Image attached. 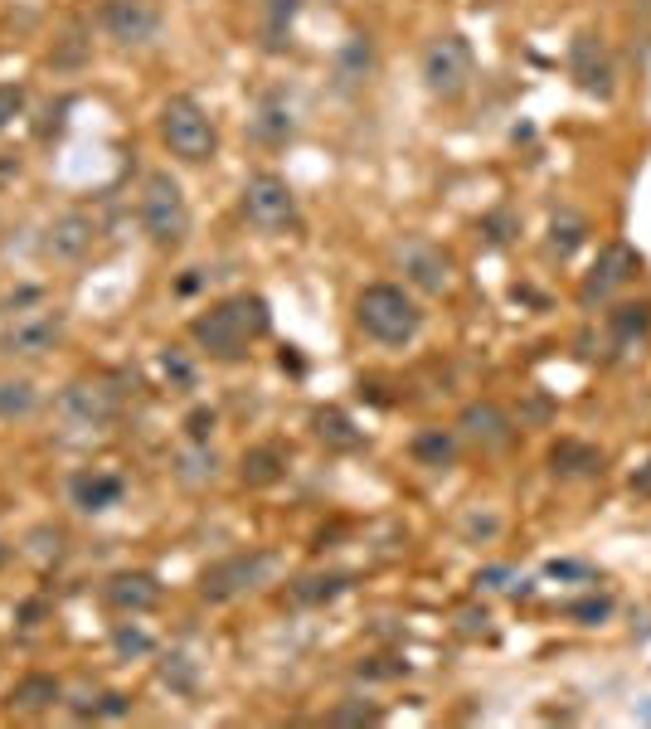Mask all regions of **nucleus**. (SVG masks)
I'll use <instances>...</instances> for the list:
<instances>
[{"instance_id":"1","label":"nucleus","mask_w":651,"mask_h":729,"mask_svg":"<svg viewBox=\"0 0 651 729\" xmlns=\"http://www.w3.org/2000/svg\"><path fill=\"white\" fill-rule=\"evenodd\" d=\"M273 316L268 302L254 297V292H238L229 302H215L209 312H199L190 322V336L199 341V351H209L215 361H238L248 351V341L268 336Z\"/></svg>"},{"instance_id":"2","label":"nucleus","mask_w":651,"mask_h":729,"mask_svg":"<svg viewBox=\"0 0 651 729\" xmlns=\"http://www.w3.org/2000/svg\"><path fill=\"white\" fill-rule=\"evenodd\" d=\"M355 322H361V331L369 341H379V346H408L423 326V312L404 287L369 283L361 297H355Z\"/></svg>"},{"instance_id":"3","label":"nucleus","mask_w":651,"mask_h":729,"mask_svg":"<svg viewBox=\"0 0 651 729\" xmlns=\"http://www.w3.org/2000/svg\"><path fill=\"white\" fill-rule=\"evenodd\" d=\"M141 229L151 234L156 248H176V244H185V234H190V209H185L180 180L166 176V170L146 176V190H141Z\"/></svg>"},{"instance_id":"4","label":"nucleus","mask_w":651,"mask_h":729,"mask_svg":"<svg viewBox=\"0 0 651 729\" xmlns=\"http://www.w3.org/2000/svg\"><path fill=\"white\" fill-rule=\"evenodd\" d=\"M161 141L170 146V156H180L190 166L209 161L219 151V131L195 98H170L161 108Z\"/></svg>"},{"instance_id":"5","label":"nucleus","mask_w":651,"mask_h":729,"mask_svg":"<svg viewBox=\"0 0 651 729\" xmlns=\"http://www.w3.org/2000/svg\"><path fill=\"white\" fill-rule=\"evenodd\" d=\"M472 78H476V55L467 39L462 35L428 39V49H423V83H428L433 98H443V102L462 98V92L472 88Z\"/></svg>"},{"instance_id":"6","label":"nucleus","mask_w":651,"mask_h":729,"mask_svg":"<svg viewBox=\"0 0 651 729\" xmlns=\"http://www.w3.org/2000/svg\"><path fill=\"white\" fill-rule=\"evenodd\" d=\"M244 215L263 234L292 229V224H297V195H292V185L277 176V170H263V176L244 185Z\"/></svg>"},{"instance_id":"7","label":"nucleus","mask_w":651,"mask_h":729,"mask_svg":"<svg viewBox=\"0 0 651 729\" xmlns=\"http://www.w3.org/2000/svg\"><path fill=\"white\" fill-rule=\"evenodd\" d=\"M569 78H574V88L589 92V98H613L618 69H613V55H608L603 35H593V30L574 35V45H569Z\"/></svg>"},{"instance_id":"8","label":"nucleus","mask_w":651,"mask_h":729,"mask_svg":"<svg viewBox=\"0 0 651 729\" xmlns=\"http://www.w3.org/2000/svg\"><path fill=\"white\" fill-rule=\"evenodd\" d=\"M637 268H642V258H637L628 244H603V248H598V258H593V268L583 273V283H579V302H583V307L608 302L613 292H622L632 283Z\"/></svg>"},{"instance_id":"9","label":"nucleus","mask_w":651,"mask_h":729,"mask_svg":"<svg viewBox=\"0 0 651 729\" xmlns=\"http://www.w3.org/2000/svg\"><path fill=\"white\" fill-rule=\"evenodd\" d=\"M263 574H268V554H229V560L209 564L205 574H199V599L229 603V599H238V593L258 589Z\"/></svg>"},{"instance_id":"10","label":"nucleus","mask_w":651,"mask_h":729,"mask_svg":"<svg viewBox=\"0 0 651 729\" xmlns=\"http://www.w3.org/2000/svg\"><path fill=\"white\" fill-rule=\"evenodd\" d=\"M102 30L127 49L151 45L161 35V10H156V0H108L102 6Z\"/></svg>"},{"instance_id":"11","label":"nucleus","mask_w":651,"mask_h":729,"mask_svg":"<svg viewBox=\"0 0 651 729\" xmlns=\"http://www.w3.org/2000/svg\"><path fill=\"white\" fill-rule=\"evenodd\" d=\"M398 268H404V277L418 292H433V297L453 287V258H447L437 244H428V238H408V244H398Z\"/></svg>"},{"instance_id":"12","label":"nucleus","mask_w":651,"mask_h":729,"mask_svg":"<svg viewBox=\"0 0 651 729\" xmlns=\"http://www.w3.org/2000/svg\"><path fill=\"white\" fill-rule=\"evenodd\" d=\"M59 404L73 428H102L117 418V390H108L102 380H73Z\"/></svg>"},{"instance_id":"13","label":"nucleus","mask_w":651,"mask_h":729,"mask_svg":"<svg viewBox=\"0 0 651 729\" xmlns=\"http://www.w3.org/2000/svg\"><path fill=\"white\" fill-rule=\"evenodd\" d=\"M457 433L467 437V443L482 447V453H496V447H506L511 437H515V423H511V414H506V408H501V404L476 400V404L462 408Z\"/></svg>"},{"instance_id":"14","label":"nucleus","mask_w":651,"mask_h":729,"mask_svg":"<svg viewBox=\"0 0 651 729\" xmlns=\"http://www.w3.org/2000/svg\"><path fill=\"white\" fill-rule=\"evenodd\" d=\"M63 336V316H24V322H16L0 336V355H45L55 351Z\"/></svg>"},{"instance_id":"15","label":"nucleus","mask_w":651,"mask_h":729,"mask_svg":"<svg viewBox=\"0 0 651 729\" xmlns=\"http://www.w3.org/2000/svg\"><path fill=\"white\" fill-rule=\"evenodd\" d=\"M108 603L122 608V613H146V608L161 603V583L141 569H127V574H112L108 579Z\"/></svg>"},{"instance_id":"16","label":"nucleus","mask_w":651,"mask_h":729,"mask_svg":"<svg viewBox=\"0 0 651 729\" xmlns=\"http://www.w3.org/2000/svg\"><path fill=\"white\" fill-rule=\"evenodd\" d=\"M69 492H73L78 511H112L127 486H122V476H112V472H78L69 482Z\"/></svg>"},{"instance_id":"17","label":"nucleus","mask_w":651,"mask_h":729,"mask_svg":"<svg viewBox=\"0 0 651 729\" xmlns=\"http://www.w3.org/2000/svg\"><path fill=\"white\" fill-rule=\"evenodd\" d=\"M550 472L564 476V482L593 476V472H603V453H598L593 443H579V437H560V443L550 447Z\"/></svg>"},{"instance_id":"18","label":"nucleus","mask_w":651,"mask_h":729,"mask_svg":"<svg viewBox=\"0 0 651 729\" xmlns=\"http://www.w3.org/2000/svg\"><path fill=\"white\" fill-rule=\"evenodd\" d=\"M92 248V219L88 215H63L49 229V254L55 258H83Z\"/></svg>"},{"instance_id":"19","label":"nucleus","mask_w":651,"mask_h":729,"mask_svg":"<svg viewBox=\"0 0 651 729\" xmlns=\"http://www.w3.org/2000/svg\"><path fill=\"white\" fill-rule=\"evenodd\" d=\"M414 462L418 467H433V472L453 467L457 462V433L453 428H423L414 437Z\"/></svg>"},{"instance_id":"20","label":"nucleus","mask_w":651,"mask_h":729,"mask_svg":"<svg viewBox=\"0 0 651 729\" xmlns=\"http://www.w3.org/2000/svg\"><path fill=\"white\" fill-rule=\"evenodd\" d=\"M583 238H589V219L574 215V209H560V215L550 219V254L560 258V263L579 254Z\"/></svg>"},{"instance_id":"21","label":"nucleus","mask_w":651,"mask_h":729,"mask_svg":"<svg viewBox=\"0 0 651 729\" xmlns=\"http://www.w3.org/2000/svg\"><path fill=\"white\" fill-rule=\"evenodd\" d=\"M608 331H613L618 346H632V341H642L651 331V307L647 302H618V307L608 312Z\"/></svg>"},{"instance_id":"22","label":"nucleus","mask_w":651,"mask_h":729,"mask_svg":"<svg viewBox=\"0 0 651 729\" xmlns=\"http://www.w3.org/2000/svg\"><path fill=\"white\" fill-rule=\"evenodd\" d=\"M287 467V457H283V447H248L244 453V467H238V476H244V486H273L277 476H283Z\"/></svg>"},{"instance_id":"23","label":"nucleus","mask_w":651,"mask_h":729,"mask_svg":"<svg viewBox=\"0 0 651 729\" xmlns=\"http://www.w3.org/2000/svg\"><path fill=\"white\" fill-rule=\"evenodd\" d=\"M59 700V681L55 676H24V681L16 686V691H10V706L16 710H24V715H39V710H49Z\"/></svg>"},{"instance_id":"24","label":"nucleus","mask_w":651,"mask_h":729,"mask_svg":"<svg viewBox=\"0 0 651 729\" xmlns=\"http://www.w3.org/2000/svg\"><path fill=\"white\" fill-rule=\"evenodd\" d=\"M254 137L263 141V146H283L287 137H292V108L283 98H268L258 108V117H254Z\"/></svg>"},{"instance_id":"25","label":"nucleus","mask_w":651,"mask_h":729,"mask_svg":"<svg viewBox=\"0 0 651 729\" xmlns=\"http://www.w3.org/2000/svg\"><path fill=\"white\" fill-rule=\"evenodd\" d=\"M351 589V574H307L292 583V599L297 603H331Z\"/></svg>"},{"instance_id":"26","label":"nucleus","mask_w":651,"mask_h":729,"mask_svg":"<svg viewBox=\"0 0 651 729\" xmlns=\"http://www.w3.org/2000/svg\"><path fill=\"white\" fill-rule=\"evenodd\" d=\"M369 63H375V55H369V39H365V35H355L351 45L341 49V63H336L341 88H355V83H361V78L369 73Z\"/></svg>"},{"instance_id":"27","label":"nucleus","mask_w":651,"mask_h":729,"mask_svg":"<svg viewBox=\"0 0 651 729\" xmlns=\"http://www.w3.org/2000/svg\"><path fill=\"white\" fill-rule=\"evenodd\" d=\"M316 423V437L331 447H361V433H355V423L341 414V408H322V414L312 418Z\"/></svg>"},{"instance_id":"28","label":"nucleus","mask_w":651,"mask_h":729,"mask_svg":"<svg viewBox=\"0 0 651 729\" xmlns=\"http://www.w3.org/2000/svg\"><path fill=\"white\" fill-rule=\"evenodd\" d=\"M131 700L122 691H102V696H83L73 700V715L78 720H117V715H127Z\"/></svg>"},{"instance_id":"29","label":"nucleus","mask_w":651,"mask_h":729,"mask_svg":"<svg viewBox=\"0 0 651 729\" xmlns=\"http://www.w3.org/2000/svg\"><path fill=\"white\" fill-rule=\"evenodd\" d=\"M34 408L30 380H0V418H24Z\"/></svg>"},{"instance_id":"30","label":"nucleus","mask_w":651,"mask_h":729,"mask_svg":"<svg viewBox=\"0 0 651 729\" xmlns=\"http://www.w3.org/2000/svg\"><path fill=\"white\" fill-rule=\"evenodd\" d=\"M161 681L170 686V691L190 696L195 686H199V671H195V661L185 657V652H170V657H161Z\"/></svg>"},{"instance_id":"31","label":"nucleus","mask_w":651,"mask_h":729,"mask_svg":"<svg viewBox=\"0 0 651 729\" xmlns=\"http://www.w3.org/2000/svg\"><path fill=\"white\" fill-rule=\"evenodd\" d=\"M628 35L637 55H651V0H628Z\"/></svg>"},{"instance_id":"32","label":"nucleus","mask_w":651,"mask_h":729,"mask_svg":"<svg viewBox=\"0 0 651 729\" xmlns=\"http://www.w3.org/2000/svg\"><path fill=\"white\" fill-rule=\"evenodd\" d=\"M569 618L583 622V628H598V622L613 618V599H608V593H589V599L569 603Z\"/></svg>"},{"instance_id":"33","label":"nucleus","mask_w":651,"mask_h":729,"mask_svg":"<svg viewBox=\"0 0 651 729\" xmlns=\"http://www.w3.org/2000/svg\"><path fill=\"white\" fill-rule=\"evenodd\" d=\"M331 725H379L384 720V710L379 706H369V700H341L336 710L326 715Z\"/></svg>"},{"instance_id":"34","label":"nucleus","mask_w":651,"mask_h":729,"mask_svg":"<svg viewBox=\"0 0 651 729\" xmlns=\"http://www.w3.org/2000/svg\"><path fill=\"white\" fill-rule=\"evenodd\" d=\"M302 0H268V39L283 45V35L292 30V16H297Z\"/></svg>"},{"instance_id":"35","label":"nucleus","mask_w":651,"mask_h":729,"mask_svg":"<svg viewBox=\"0 0 651 729\" xmlns=\"http://www.w3.org/2000/svg\"><path fill=\"white\" fill-rule=\"evenodd\" d=\"M112 647L122 657H146V652H151V638H146L141 628H127V622H122V628L112 632Z\"/></svg>"},{"instance_id":"36","label":"nucleus","mask_w":651,"mask_h":729,"mask_svg":"<svg viewBox=\"0 0 651 729\" xmlns=\"http://www.w3.org/2000/svg\"><path fill=\"white\" fill-rule=\"evenodd\" d=\"M20 108H24V88L20 83H0V131L16 122Z\"/></svg>"},{"instance_id":"37","label":"nucleus","mask_w":651,"mask_h":729,"mask_svg":"<svg viewBox=\"0 0 651 729\" xmlns=\"http://www.w3.org/2000/svg\"><path fill=\"white\" fill-rule=\"evenodd\" d=\"M185 433H190L195 443H209V433H215V408H195V414L185 418Z\"/></svg>"},{"instance_id":"38","label":"nucleus","mask_w":651,"mask_h":729,"mask_svg":"<svg viewBox=\"0 0 651 729\" xmlns=\"http://www.w3.org/2000/svg\"><path fill=\"white\" fill-rule=\"evenodd\" d=\"M161 365H166V375L176 380V384H195V370H190V361H185V355L166 351V355H161Z\"/></svg>"},{"instance_id":"39","label":"nucleus","mask_w":651,"mask_h":729,"mask_svg":"<svg viewBox=\"0 0 651 729\" xmlns=\"http://www.w3.org/2000/svg\"><path fill=\"white\" fill-rule=\"evenodd\" d=\"M550 579H593L589 564H574V560H554L550 564Z\"/></svg>"},{"instance_id":"40","label":"nucleus","mask_w":651,"mask_h":729,"mask_svg":"<svg viewBox=\"0 0 651 729\" xmlns=\"http://www.w3.org/2000/svg\"><path fill=\"white\" fill-rule=\"evenodd\" d=\"M384 661H389V657L361 661V676H365V681H384V676H398V671H404V667H384Z\"/></svg>"},{"instance_id":"41","label":"nucleus","mask_w":651,"mask_h":729,"mask_svg":"<svg viewBox=\"0 0 651 729\" xmlns=\"http://www.w3.org/2000/svg\"><path fill=\"white\" fill-rule=\"evenodd\" d=\"M628 486H632V496H651V457H647V467H637V472H632V482H628Z\"/></svg>"},{"instance_id":"42","label":"nucleus","mask_w":651,"mask_h":729,"mask_svg":"<svg viewBox=\"0 0 651 729\" xmlns=\"http://www.w3.org/2000/svg\"><path fill=\"white\" fill-rule=\"evenodd\" d=\"M637 720L651 725V700H642V706H637Z\"/></svg>"},{"instance_id":"43","label":"nucleus","mask_w":651,"mask_h":729,"mask_svg":"<svg viewBox=\"0 0 651 729\" xmlns=\"http://www.w3.org/2000/svg\"><path fill=\"white\" fill-rule=\"evenodd\" d=\"M6 560H10V550H6V545H0V564H6Z\"/></svg>"}]
</instances>
